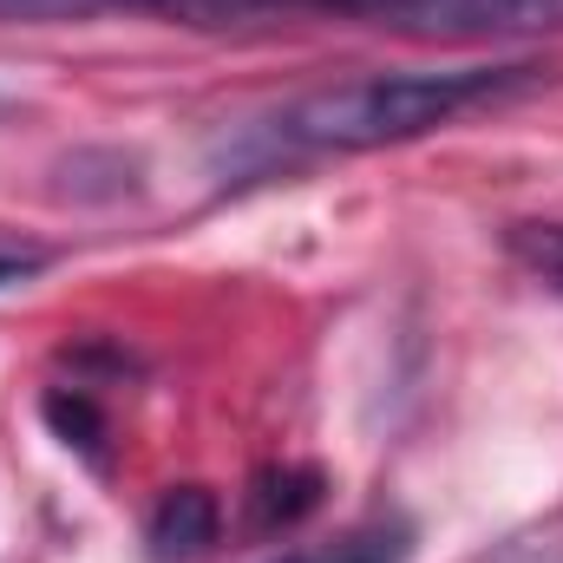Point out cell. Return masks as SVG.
Masks as SVG:
<instances>
[{
    "label": "cell",
    "instance_id": "obj_1",
    "mask_svg": "<svg viewBox=\"0 0 563 563\" xmlns=\"http://www.w3.org/2000/svg\"><path fill=\"white\" fill-rule=\"evenodd\" d=\"M538 66H432V73H367V79H341L321 86L295 106H282L269 119L276 151H314V157H341V151H380V144L426 139L478 106H498L525 86H538Z\"/></svg>",
    "mask_w": 563,
    "mask_h": 563
},
{
    "label": "cell",
    "instance_id": "obj_2",
    "mask_svg": "<svg viewBox=\"0 0 563 563\" xmlns=\"http://www.w3.org/2000/svg\"><path fill=\"white\" fill-rule=\"evenodd\" d=\"M308 7L420 40H505L563 26V0H308Z\"/></svg>",
    "mask_w": 563,
    "mask_h": 563
},
{
    "label": "cell",
    "instance_id": "obj_3",
    "mask_svg": "<svg viewBox=\"0 0 563 563\" xmlns=\"http://www.w3.org/2000/svg\"><path fill=\"white\" fill-rule=\"evenodd\" d=\"M217 531H223L217 492H203V485H170V492L151 505L144 544H151L157 563H190V558H203V551L217 544Z\"/></svg>",
    "mask_w": 563,
    "mask_h": 563
},
{
    "label": "cell",
    "instance_id": "obj_4",
    "mask_svg": "<svg viewBox=\"0 0 563 563\" xmlns=\"http://www.w3.org/2000/svg\"><path fill=\"white\" fill-rule=\"evenodd\" d=\"M321 492H328V478L314 465H263L243 492V518H250V531H288L321 505Z\"/></svg>",
    "mask_w": 563,
    "mask_h": 563
},
{
    "label": "cell",
    "instance_id": "obj_5",
    "mask_svg": "<svg viewBox=\"0 0 563 563\" xmlns=\"http://www.w3.org/2000/svg\"><path fill=\"white\" fill-rule=\"evenodd\" d=\"M413 558V531L400 518H374V525H354L328 544H308V551H288L276 563H407Z\"/></svg>",
    "mask_w": 563,
    "mask_h": 563
},
{
    "label": "cell",
    "instance_id": "obj_6",
    "mask_svg": "<svg viewBox=\"0 0 563 563\" xmlns=\"http://www.w3.org/2000/svg\"><path fill=\"white\" fill-rule=\"evenodd\" d=\"M46 420H53V432L66 445H79L86 459H106V420H99V407H92L86 387H53L46 394Z\"/></svg>",
    "mask_w": 563,
    "mask_h": 563
},
{
    "label": "cell",
    "instance_id": "obj_7",
    "mask_svg": "<svg viewBox=\"0 0 563 563\" xmlns=\"http://www.w3.org/2000/svg\"><path fill=\"white\" fill-rule=\"evenodd\" d=\"M511 256L563 295V223H518L511 230Z\"/></svg>",
    "mask_w": 563,
    "mask_h": 563
},
{
    "label": "cell",
    "instance_id": "obj_8",
    "mask_svg": "<svg viewBox=\"0 0 563 563\" xmlns=\"http://www.w3.org/2000/svg\"><path fill=\"white\" fill-rule=\"evenodd\" d=\"M26 269H33V256H20V250H0V288H7V282H20Z\"/></svg>",
    "mask_w": 563,
    "mask_h": 563
},
{
    "label": "cell",
    "instance_id": "obj_9",
    "mask_svg": "<svg viewBox=\"0 0 563 563\" xmlns=\"http://www.w3.org/2000/svg\"><path fill=\"white\" fill-rule=\"evenodd\" d=\"M151 7H263V0H151Z\"/></svg>",
    "mask_w": 563,
    "mask_h": 563
}]
</instances>
